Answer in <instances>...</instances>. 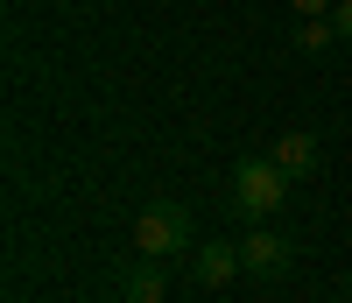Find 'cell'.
Segmentation results:
<instances>
[{"label":"cell","instance_id":"cell-5","mask_svg":"<svg viewBox=\"0 0 352 303\" xmlns=\"http://www.w3.org/2000/svg\"><path fill=\"white\" fill-rule=\"evenodd\" d=\"M268 163L289 176V184H296V176H310L317 169V141L303 134V127H289V134H275V148H268Z\"/></svg>","mask_w":352,"mask_h":303},{"label":"cell","instance_id":"cell-7","mask_svg":"<svg viewBox=\"0 0 352 303\" xmlns=\"http://www.w3.org/2000/svg\"><path fill=\"white\" fill-rule=\"evenodd\" d=\"M331 28H338V43H352V0H338V8H331Z\"/></svg>","mask_w":352,"mask_h":303},{"label":"cell","instance_id":"cell-3","mask_svg":"<svg viewBox=\"0 0 352 303\" xmlns=\"http://www.w3.org/2000/svg\"><path fill=\"white\" fill-rule=\"evenodd\" d=\"M240 268H247V275H261V282L282 275V268H289V240H282L268 219H254V233L240 240Z\"/></svg>","mask_w":352,"mask_h":303},{"label":"cell","instance_id":"cell-6","mask_svg":"<svg viewBox=\"0 0 352 303\" xmlns=\"http://www.w3.org/2000/svg\"><path fill=\"white\" fill-rule=\"evenodd\" d=\"M120 296H127V303H162V296H169L162 261H155V254H141V261L127 268V275H120Z\"/></svg>","mask_w":352,"mask_h":303},{"label":"cell","instance_id":"cell-2","mask_svg":"<svg viewBox=\"0 0 352 303\" xmlns=\"http://www.w3.org/2000/svg\"><path fill=\"white\" fill-rule=\"evenodd\" d=\"M282 198H289V176L268 156H247L240 169H232V205H240V219H275Z\"/></svg>","mask_w":352,"mask_h":303},{"label":"cell","instance_id":"cell-1","mask_svg":"<svg viewBox=\"0 0 352 303\" xmlns=\"http://www.w3.org/2000/svg\"><path fill=\"white\" fill-rule=\"evenodd\" d=\"M190 240H197V219H190V205H176V198H155V205L134 219V247H141V254H155V261L184 254Z\"/></svg>","mask_w":352,"mask_h":303},{"label":"cell","instance_id":"cell-8","mask_svg":"<svg viewBox=\"0 0 352 303\" xmlns=\"http://www.w3.org/2000/svg\"><path fill=\"white\" fill-rule=\"evenodd\" d=\"M289 8H296V14H331L338 0H289Z\"/></svg>","mask_w":352,"mask_h":303},{"label":"cell","instance_id":"cell-4","mask_svg":"<svg viewBox=\"0 0 352 303\" xmlns=\"http://www.w3.org/2000/svg\"><path fill=\"white\" fill-rule=\"evenodd\" d=\"M190 268H197V282H204V289L232 282V275H240V240H204V247L190 254Z\"/></svg>","mask_w":352,"mask_h":303}]
</instances>
